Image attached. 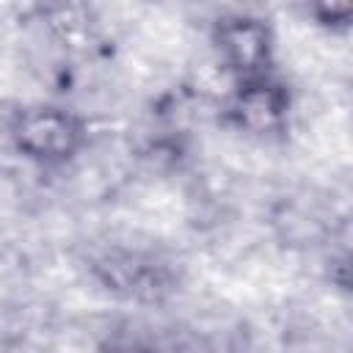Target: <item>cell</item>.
Here are the masks:
<instances>
[{"label":"cell","mask_w":353,"mask_h":353,"mask_svg":"<svg viewBox=\"0 0 353 353\" xmlns=\"http://www.w3.org/2000/svg\"><path fill=\"white\" fill-rule=\"evenodd\" d=\"M215 61L234 80L259 77L273 72L276 61V33L256 14H229L212 25Z\"/></svg>","instance_id":"2"},{"label":"cell","mask_w":353,"mask_h":353,"mask_svg":"<svg viewBox=\"0 0 353 353\" xmlns=\"http://www.w3.org/2000/svg\"><path fill=\"white\" fill-rule=\"evenodd\" d=\"M8 138L17 154L41 168H63L88 149V121L80 110L33 102L14 113Z\"/></svg>","instance_id":"1"},{"label":"cell","mask_w":353,"mask_h":353,"mask_svg":"<svg viewBox=\"0 0 353 353\" xmlns=\"http://www.w3.org/2000/svg\"><path fill=\"white\" fill-rule=\"evenodd\" d=\"M292 110L290 85L273 72L237 80L226 99V121L248 138H276L287 130Z\"/></svg>","instance_id":"3"},{"label":"cell","mask_w":353,"mask_h":353,"mask_svg":"<svg viewBox=\"0 0 353 353\" xmlns=\"http://www.w3.org/2000/svg\"><path fill=\"white\" fill-rule=\"evenodd\" d=\"M113 353H160L154 345H143V342H132V345H124V347H119V350H113Z\"/></svg>","instance_id":"4"}]
</instances>
